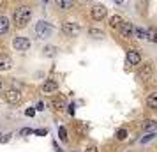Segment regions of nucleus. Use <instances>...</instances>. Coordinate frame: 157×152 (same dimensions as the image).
Listing matches in <instances>:
<instances>
[{"instance_id":"obj_1","label":"nucleus","mask_w":157,"mask_h":152,"mask_svg":"<svg viewBox=\"0 0 157 152\" xmlns=\"http://www.w3.org/2000/svg\"><path fill=\"white\" fill-rule=\"evenodd\" d=\"M14 25L18 27V29H23V27H27V23L30 21V18H32V11H30V7H27V6H21V7H18L14 11Z\"/></svg>"},{"instance_id":"obj_2","label":"nucleus","mask_w":157,"mask_h":152,"mask_svg":"<svg viewBox=\"0 0 157 152\" xmlns=\"http://www.w3.org/2000/svg\"><path fill=\"white\" fill-rule=\"evenodd\" d=\"M136 76H138V80H140V81H143V83H148V81L152 80V76H154V65H152V64H145L141 69L138 71V74H136Z\"/></svg>"},{"instance_id":"obj_3","label":"nucleus","mask_w":157,"mask_h":152,"mask_svg":"<svg viewBox=\"0 0 157 152\" xmlns=\"http://www.w3.org/2000/svg\"><path fill=\"white\" fill-rule=\"evenodd\" d=\"M51 32H53L51 25L48 21H44V20H41V21L36 25V34H37V37H41V39H44V37H50Z\"/></svg>"},{"instance_id":"obj_4","label":"nucleus","mask_w":157,"mask_h":152,"mask_svg":"<svg viewBox=\"0 0 157 152\" xmlns=\"http://www.w3.org/2000/svg\"><path fill=\"white\" fill-rule=\"evenodd\" d=\"M79 25L78 23H74V21H65V23H62V32H64L65 36H78L79 34Z\"/></svg>"},{"instance_id":"obj_5","label":"nucleus","mask_w":157,"mask_h":152,"mask_svg":"<svg viewBox=\"0 0 157 152\" xmlns=\"http://www.w3.org/2000/svg\"><path fill=\"white\" fill-rule=\"evenodd\" d=\"M13 46H14V50H18V51H27L30 48V39L29 37L18 36V37L13 39Z\"/></svg>"},{"instance_id":"obj_6","label":"nucleus","mask_w":157,"mask_h":152,"mask_svg":"<svg viewBox=\"0 0 157 152\" xmlns=\"http://www.w3.org/2000/svg\"><path fill=\"white\" fill-rule=\"evenodd\" d=\"M92 18L95 20V21H102L104 18H106V14H108V9L104 7V6H101V4H97V6H94L92 7Z\"/></svg>"},{"instance_id":"obj_7","label":"nucleus","mask_w":157,"mask_h":152,"mask_svg":"<svg viewBox=\"0 0 157 152\" xmlns=\"http://www.w3.org/2000/svg\"><path fill=\"white\" fill-rule=\"evenodd\" d=\"M6 101L9 104H18V103L21 101V94H20V90H14V88H11L6 92Z\"/></svg>"},{"instance_id":"obj_8","label":"nucleus","mask_w":157,"mask_h":152,"mask_svg":"<svg viewBox=\"0 0 157 152\" xmlns=\"http://www.w3.org/2000/svg\"><path fill=\"white\" fill-rule=\"evenodd\" d=\"M118 29H120V34L124 37H132V29H134V27H132L131 21H122Z\"/></svg>"},{"instance_id":"obj_9","label":"nucleus","mask_w":157,"mask_h":152,"mask_svg":"<svg viewBox=\"0 0 157 152\" xmlns=\"http://www.w3.org/2000/svg\"><path fill=\"white\" fill-rule=\"evenodd\" d=\"M58 90V81L57 80H46L43 85V92L44 94H51V92H55Z\"/></svg>"},{"instance_id":"obj_10","label":"nucleus","mask_w":157,"mask_h":152,"mask_svg":"<svg viewBox=\"0 0 157 152\" xmlns=\"http://www.w3.org/2000/svg\"><path fill=\"white\" fill-rule=\"evenodd\" d=\"M141 62V55L138 51H127V65H138Z\"/></svg>"},{"instance_id":"obj_11","label":"nucleus","mask_w":157,"mask_h":152,"mask_svg":"<svg viewBox=\"0 0 157 152\" xmlns=\"http://www.w3.org/2000/svg\"><path fill=\"white\" fill-rule=\"evenodd\" d=\"M13 67V60L9 55H0V71H9Z\"/></svg>"},{"instance_id":"obj_12","label":"nucleus","mask_w":157,"mask_h":152,"mask_svg":"<svg viewBox=\"0 0 157 152\" xmlns=\"http://www.w3.org/2000/svg\"><path fill=\"white\" fill-rule=\"evenodd\" d=\"M7 32H9V18L0 16V36H4Z\"/></svg>"},{"instance_id":"obj_13","label":"nucleus","mask_w":157,"mask_h":152,"mask_svg":"<svg viewBox=\"0 0 157 152\" xmlns=\"http://www.w3.org/2000/svg\"><path fill=\"white\" fill-rule=\"evenodd\" d=\"M57 2V6L60 9H64V11H69V9L74 6V0H55Z\"/></svg>"},{"instance_id":"obj_14","label":"nucleus","mask_w":157,"mask_h":152,"mask_svg":"<svg viewBox=\"0 0 157 152\" xmlns=\"http://www.w3.org/2000/svg\"><path fill=\"white\" fill-rule=\"evenodd\" d=\"M147 104H148V108L157 110V92H152V94L148 95V99H147Z\"/></svg>"},{"instance_id":"obj_15","label":"nucleus","mask_w":157,"mask_h":152,"mask_svg":"<svg viewBox=\"0 0 157 152\" xmlns=\"http://www.w3.org/2000/svg\"><path fill=\"white\" fill-rule=\"evenodd\" d=\"M122 21H124V20H122L120 16L115 14V16H111V18H109V27H111V29H118Z\"/></svg>"},{"instance_id":"obj_16","label":"nucleus","mask_w":157,"mask_h":152,"mask_svg":"<svg viewBox=\"0 0 157 152\" xmlns=\"http://www.w3.org/2000/svg\"><path fill=\"white\" fill-rule=\"evenodd\" d=\"M132 36L138 37V39H147V30L136 27V29H132Z\"/></svg>"},{"instance_id":"obj_17","label":"nucleus","mask_w":157,"mask_h":152,"mask_svg":"<svg viewBox=\"0 0 157 152\" xmlns=\"http://www.w3.org/2000/svg\"><path fill=\"white\" fill-rule=\"evenodd\" d=\"M155 127H157L155 120H145V124H143V131H155Z\"/></svg>"},{"instance_id":"obj_18","label":"nucleus","mask_w":157,"mask_h":152,"mask_svg":"<svg viewBox=\"0 0 157 152\" xmlns=\"http://www.w3.org/2000/svg\"><path fill=\"white\" fill-rule=\"evenodd\" d=\"M154 138H155V131H150L148 134H145V136L140 140V143H148V142H152Z\"/></svg>"},{"instance_id":"obj_19","label":"nucleus","mask_w":157,"mask_h":152,"mask_svg":"<svg viewBox=\"0 0 157 152\" xmlns=\"http://www.w3.org/2000/svg\"><path fill=\"white\" fill-rule=\"evenodd\" d=\"M147 39H148V41H152V43H155V41H157V34H155V30H154V29L147 30Z\"/></svg>"},{"instance_id":"obj_20","label":"nucleus","mask_w":157,"mask_h":152,"mask_svg":"<svg viewBox=\"0 0 157 152\" xmlns=\"http://www.w3.org/2000/svg\"><path fill=\"white\" fill-rule=\"evenodd\" d=\"M58 138H60L62 142H67V131H65L64 126H60V127H58Z\"/></svg>"},{"instance_id":"obj_21","label":"nucleus","mask_w":157,"mask_h":152,"mask_svg":"<svg viewBox=\"0 0 157 152\" xmlns=\"http://www.w3.org/2000/svg\"><path fill=\"white\" fill-rule=\"evenodd\" d=\"M117 138H118V140H125V138H127V131L125 129H118L117 131Z\"/></svg>"},{"instance_id":"obj_22","label":"nucleus","mask_w":157,"mask_h":152,"mask_svg":"<svg viewBox=\"0 0 157 152\" xmlns=\"http://www.w3.org/2000/svg\"><path fill=\"white\" fill-rule=\"evenodd\" d=\"M53 104L57 106V110H62V108H64V106H65L64 99H55V101H53Z\"/></svg>"},{"instance_id":"obj_23","label":"nucleus","mask_w":157,"mask_h":152,"mask_svg":"<svg viewBox=\"0 0 157 152\" xmlns=\"http://www.w3.org/2000/svg\"><path fill=\"white\" fill-rule=\"evenodd\" d=\"M44 53H46L48 57H53V55H55V48H53V46H48V48H44Z\"/></svg>"},{"instance_id":"obj_24","label":"nucleus","mask_w":157,"mask_h":152,"mask_svg":"<svg viewBox=\"0 0 157 152\" xmlns=\"http://www.w3.org/2000/svg\"><path fill=\"white\" fill-rule=\"evenodd\" d=\"M32 133H34V129H30V127H25V129L20 131V134H21V136H29V134H32Z\"/></svg>"},{"instance_id":"obj_25","label":"nucleus","mask_w":157,"mask_h":152,"mask_svg":"<svg viewBox=\"0 0 157 152\" xmlns=\"http://www.w3.org/2000/svg\"><path fill=\"white\" fill-rule=\"evenodd\" d=\"M90 34H92V36H97V37L104 36V34H102V30H99V29H90Z\"/></svg>"},{"instance_id":"obj_26","label":"nucleus","mask_w":157,"mask_h":152,"mask_svg":"<svg viewBox=\"0 0 157 152\" xmlns=\"http://www.w3.org/2000/svg\"><path fill=\"white\" fill-rule=\"evenodd\" d=\"M25 115H27V117H34V115H36V108H29V110H25Z\"/></svg>"},{"instance_id":"obj_27","label":"nucleus","mask_w":157,"mask_h":152,"mask_svg":"<svg viewBox=\"0 0 157 152\" xmlns=\"http://www.w3.org/2000/svg\"><path fill=\"white\" fill-rule=\"evenodd\" d=\"M85 152H97V147H95V145H88L85 149Z\"/></svg>"},{"instance_id":"obj_28","label":"nucleus","mask_w":157,"mask_h":152,"mask_svg":"<svg viewBox=\"0 0 157 152\" xmlns=\"http://www.w3.org/2000/svg\"><path fill=\"white\" fill-rule=\"evenodd\" d=\"M34 133H37L39 136H46V134H48V131L46 129H37V131H34Z\"/></svg>"},{"instance_id":"obj_29","label":"nucleus","mask_w":157,"mask_h":152,"mask_svg":"<svg viewBox=\"0 0 157 152\" xmlns=\"http://www.w3.org/2000/svg\"><path fill=\"white\" fill-rule=\"evenodd\" d=\"M36 110H39V111H43V110H44V103H39Z\"/></svg>"},{"instance_id":"obj_30","label":"nucleus","mask_w":157,"mask_h":152,"mask_svg":"<svg viewBox=\"0 0 157 152\" xmlns=\"http://www.w3.org/2000/svg\"><path fill=\"white\" fill-rule=\"evenodd\" d=\"M69 113H71V115H74V104H71V106H69Z\"/></svg>"},{"instance_id":"obj_31","label":"nucleus","mask_w":157,"mask_h":152,"mask_svg":"<svg viewBox=\"0 0 157 152\" xmlns=\"http://www.w3.org/2000/svg\"><path fill=\"white\" fill-rule=\"evenodd\" d=\"M113 2H117V4H122V2H124V0H113Z\"/></svg>"},{"instance_id":"obj_32","label":"nucleus","mask_w":157,"mask_h":152,"mask_svg":"<svg viewBox=\"0 0 157 152\" xmlns=\"http://www.w3.org/2000/svg\"><path fill=\"white\" fill-rule=\"evenodd\" d=\"M0 92H2V80H0Z\"/></svg>"},{"instance_id":"obj_33","label":"nucleus","mask_w":157,"mask_h":152,"mask_svg":"<svg viewBox=\"0 0 157 152\" xmlns=\"http://www.w3.org/2000/svg\"><path fill=\"white\" fill-rule=\"evenodd\" d=\"M0 11H2V4H0Z\"/></svg>"},{"instance_id":"obj_34","label":"nucleus","mask_w":157,"mask_h":152,"mask_svg":"<svg viewBox=\"0 0 157 152\" xmlns=\"http://www.w3.org/2000/svg\"><path fill=\"white\" fill-rule=\"evenodd\" d=\"M43 2H48V0H43Z\"/></svg>"}]
</instances>
